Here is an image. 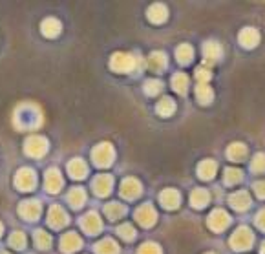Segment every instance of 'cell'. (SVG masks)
Masks as SVG:
<instances>
[{"instance_id":"cell-1","label":"cell","mask_w":265,"mask_h":254,"mask_svg":"<svg viewBox=\"0 0 265 254\" xmlns=\"http://www.w3.org/2000/svg\"><path fill=\"white\" fill-rule=\"evenodd\" d=\"M252 243H254V234L247 227H239L231 238V247L234 251H247L252 247Z\"/></svg>"},{"instance_id":"cell-2","label":"cell","mask_w":265,"mask_h":254,"mask_svg":"<svg viewBox=\"0 0 265 254\" xmlns=\"http://www.w3.org/2000/svg\"><path fill=\"white\" fill-rule=\"evenodd\" d=\"M114 148H112L108 143H103L99 144L97 148L93 150V161L99 165V167H108L112 163V159H114Z\"/></svg>"},{"instance_id":"cell-3","label":"cell","mask_w":265,"mask_h":254,"mask_svg":"<svg viewBox=\"0 0 265 254\" xmlns=\"http://www.w3.org/2000/svg\"><path fill=\"white\" fill-rule=\"evenodd\" d=\"M229 223H231V218H229V214H227L225 210H221V209L214 210V212H210V216H208V227L212 228V230H216V232L227 228Z\"/></svg>"},{"instance_id":"cell-4","label":"cell","mask_w":265,"mask_h":254,"mask_svg":"<svg viewBox=\"0 0 265 254\" xmlns=\"http://www.w3.org/2000/svg\"><path fill=\"white\" fill-rule=\"evenodd\" d=\"M110 66L119 73L130 72V70L134 68V57H130L126 53H116V55L112 57Z\"/></svg>"},{"instance_id":"cell-5","label":"cell","mask_w":265,"mask_h":254,"mask_svg":"<svg viewBox=\"0 0 265 254\" xmlns=\"http://www.w3.org/2000/svg\"><path fill=\"white\" fill-rule=\"evenodd\" d=\"M239 39V44L243 46L245 50H252V48H256L260 42V33L254 29V28H245V29H241L238 35Z\"/></svg>"},{"instance_id":"cell-6","label":"cell","mask_w":265,"mask_h":254,"mask_svg":"<svg viewBox=\"0 0 265 254\" xmlns=\"http://www.w3.org/2000/svg\"><path fill=\"white\" fill-rule=\"evenodd\" d=\"M155 218H157V214H155V210L152 209L150 205H143V207H139V209L136 210V220L141 223L143 227L154 225Z\"/></svg>"},{"instance_id":"cell-7","label":"cell","mask_w":265,"mask_h":254,"mask_svg":"<svg viewBox=\"0 0 265 254\" xmlns=\"http://www.w3.org/2000/svg\"><path fill=\"white\" fill-rule=\"evenodd\" d=\"M121 194H123V198H128V199L137 198V196L141 194V185H139V181L134 179V177L124 179L123 185H121Z\"/></svg>"},{"instance_id":"cell-8","label":"cell","mask_w":265,"mask_h":254,"mask_svg":"<svg viewBox=\"0 0 265 254\" xmlns=\"http://www.w3.org/2000/svg\"><path fill=\"white\" fill-rule=\"evenodd\" d=\"M229 201L236 210H245L251 207V196L247 194L245 190H238L229 198Z\"/></svg>"},{"instance_id":"cell-9","label":"cell","mask_w":265,"mask_h":254,"mask_svg":"<svg viewBox=\"0 0 265 254\" xmlns=\"http://www.w3.org/2000/svg\"><path fill=\"white\" fill-rule=\"evenodd\" d=\"M221 46L216 44V42H207L203 46V55H205V62L207 64H214L221 59Z\"/></svg>"},{"instance_id":"cell-10","label":"cell","mask_w":265,"mask_h":254,"mask_svg":"<svg viewBox=\"0 0 265 254\" xmlns=\"http://www.w3.org/2000/svg\"><path fill=\"white\" fill-rule=\"evenodd\" d=\"M181 201V198H179V192L177 190H172L168 189L165 192H161V203L165 209H176L177 205Z\"/></svg>"},{"instance_id":"cell-11","label":"cell","mask_w":265,"mask_h":254,"mask_svg":"<svg viewBox=\"0 0 265 254\" xmlns=\"http://www.w3.org/2000/svg\"><path fill=\"white\" fill-rule=\"evenodd\" d=\"M168 17V11L167 7L163 6V4H154V6H150L148 9V19L154 22V24H161V22H165Z\"/></svg>"},{"instance_id":"cell-12","label":"cell","mask_w":265,"mask_h":254,"mask_svg":"<svg viewBox=\"0 0 265 254\" xmlns=\"http://www.w3.org/2000/svg\"><path fill=\"white\" fill-rule=\"evenodd\" d=\"M227 157L233 161H243L247 157V146L243 143H233L227 148Z\"/></svg>"},{"instance_id":"cell-13","label":"cell","mask_w":265,"mask_h":254,"mask_svg":"<svg viewBox=\"0 0 265 254\" xmlns=\"http://www.w3.org/2000/svg\"><path fill=\"white\" fill-rule=\"evenodd\" d=\"M218 170V165L214 163L212 159H207V161H201L200 167H198V174H200L201 179H212L214 174Z\"/></svg>"},{"instance_id":"cell-14","label":"cell","mask_w":265,"mask_h":254,"mask_svg":"<svg viewBox=\"0 0 265 254\" xmlns=\"http://www.w3.org/2000/svg\"><path fill=\"white\" fill-rule=\"evenodd\" d=\"M112 177L110 176H99L95 181H93V187H95V192H97L99 196H106L108 192H110L112 189Z\"/></svg>"},{"instance_id":"cell-15","label":"cell","mask_w":265,"mask_h":254,"mask_svg":"<svg viewBox=\"0 0 265 254\" xmlns=\"http://www.w3.org/2000/svg\"><path fill=\"white\" fill-rule=\"evenodd\" d=\"M190 203H192V207H196V209H203L208 203V192L203 189L194 190L192 196H190Z\"/></svg>"},{"instance_id":"cell-16","label":"cell","mask_w":265,"mask_h":254,"mask_svg":"<svg viewBox=\"0 0 265 254\" xmlns=\"http://www.w3.org/2000/svg\"><path fill=\"white\" fill-rule=\"evenodd\" d=\"M33 183H35V176H33L31 170H20L19 179H17V185H19L22 190H31Z\"/></svg>"},{"instance_id":"cell-17","label":"cell","mask_w":265,"mask_h":254,"mask_svg":"<svg viewBox=\"0 0 265 254\" xmlns=\"http://www.w3.org/2000/svg\"><path fill=\"white\" fill-rule=\"evenodd\" d=\"M176 110V105L174 101L170 97H163L161 101H159V105H157V113L159 115H163V117H168V115H172Z\"/></svg>"},{"instance_id":"cell-18","label":"cell","mask_w":265,"mask_h":254,"mask_svg":"<svg viewBox=\"0 0 265 254\" xmlns=\"http://www.w3.org/2000/svg\"><path fill=\"white\" fill-rule=\"evenodd\" d=\"M192 55H194V50L187 44L179 46L177 52H176V57H177V62H179V64H188V62L192 60Z\"/></svg>"},{"instance_id":"cell-19","label":"cell","mask_w":265,"mask_h":254,"mask_svg":"<svg viewBox=\"0 0 265 254\" xmlns=\"http://www.w3.org/2000/svg\"><path fill=\"white\" fill-rule=\"evenodd\" d=\"M172 86L177 93H187L188 90V77L185 73H176L172 77Z\"/></svg>"},{"instance_id":"cell-20","label":"cell","mask_w":265,"mask_h":254,"mask_svg":"<svg viewBox=\"0 0 265 254\" xmlns=\"http://www.w3.org/2000/svg\"><path fill=\"white\" fill-rule=\"evenodd\" d=\"M83 227L88 230V234H95L99 228H101V222L95 214H88L83 220Z\"/></svg>"},{"instance_id":"cell-21","label":"cell","mask_w":265,"mask_h":254,"mask_svg":"<svg viewBox=\"0 0 265 254\" xmlns=\"http://www.w3.org/2000/svg\"><path fill=\"white\" fill-rule=\"evenodd\" d=\"M196 97L200 101L201 105H208L210 101H212V90H210V86L207 85H200L196 88Z\"/></svg>"},{"instance_id":"cell-22","label":"cell","mask_w":265,"mask_h":254,"mask_svg":"<svg viewBox=\"0 0 265 254\" xmlns=\"http://www.w3.org/2000/svg\"><path fill=\"white\" fill-rule=\"evenodd\" d=\"M28 152L33 154V156H40V154H44L46 152V141L44 139H40V137H33L29 144H28Z\"/></svg>"},{"instance_id":"cell-23","label":"cell","mask_w":265,"mask_h":254,"mask_svg":"<svg viewBox=\"0 0 265 254\" xmlns=\"http://www.w3.org/2000/svg\"><path fill=\"white\" fill-rule=\"evenodd\" d=\"M148 62L152 70L161 72V70H165V66H167V57H165V53H152Z\"/></svg>"},{"instance_id":"cell-24","label":"cell","mask_w":265,"mask_h":254,"mask_svg":"<svg viewBox=\"0 0 265 254\" xmlns=\"http://www.w3.org/2000/svg\"><path fill=\"white\" fill-rule=\"evenodd\" d=\"M223 179H225L227 185H238V183L243 179V174H241V170L238 169H227Z\"/></svg>"},{"instance_id":"cell-25","label":"cell","mask_w":265,"mask_h":254,"mask_svg":"<svg viewBox=\"0 0 265 254\" xmlns=\"http://www.w3.org/2000/svg\"><path fill=\"white\" fill-rule=\"evenodd\" d=\"M97 254H119V247L112 240H104L101 245H97Z\"/></svg>"},{"instance_id":"cell-26","label":"cell","mask_w":265,"mask_h":254,"mask_svg":"<svg viewBox=\"0 0 265 254\" xmlns=\"http://www.w3.org/2000/svg\"><path fill=\"white\" fill-rule=\"evenodd\" d=\"M60 183H62V179H60L57 170H50V172H48V190L57 192L59 187H60Z\"/></svg>"},{"instance_id":"cell-27","label":"cell","mask_w":265,"mask_h":254,"mask_svg":"<svg viewBox=\"0 0 265 254\" xmlns=\"http://www.w3.org/2000/svg\"><path fill=\"white\" fill-rule=\"evenodd\" d=\"M20 212H22V214H26L28 220H35V216L40 212V207L35 201H28L26 205L20 209Z\"/></svg>"},{"instance_id":"cell-28","label":"cell","mask_w":265,"mask_h":254,"mask_svg":"<svg viewBox=\"0 0 265 254\" xmlns=\"http://www.w3.org/2000/svg\"><path fill=\"white\" fill-rule=\"evenodd\" d=\"M106 214H108L110 220H117V218H121L124 214V207L121 203H112V205L106 207Z\"/></svg>"},{"instance_id":"cell-29","label":"cell","mask_w":265,"mask_h":254,"mask_svg":"<svg viewBox=\"0 0 265 254\" xmlns=\"http://www.w3.org/2000/svg\"><path fill=\"white\" fill-rule=\"evenodd\" d=\"M68 170L71 172L73 177H83L86 174V165L83 161H73V163L68 165Z\"/></svg>"},{"instance_id":"cell-30","label":"cell","mask_w":265,"mask_h":254,"mask_svg":"<svg viewBox=\"0 0 265 254\" xmlns=\"http://www.w3.org/2000/svg\"><path fill=\"white\" fill-rule=\"evenodd\" d=\"M50 218H52V220H50V223H52V225H55V227H60V225L66 222L64 212L59 209V207H53L52 212H50Z\"/></svg>"},{"instance_id":"cell-31","label":"cell","mask_w":265,"mask_h":254,"mask_svg":"<svg viewBox=\"0 0 265 254\" xmlns=\"http://www.w3.org/2000/svg\"><path fill=\"white\" fill-rule=\"evenodd\" d=\"M210 77H212V73H210L207 66H198L196 68V79L200 81L201 85H207V81H210Z\"/></svg>"},{"instance_id":"cell-32","label":"cell","mask_w":265,"mask_h":254,"mask_svg":"<svg viewBox=\"0 0 265 254\" xmlns=\"http://www.w3.org/2000/svg\"><path fill=\"white\" fill-rule=\"evenodd\" d=\"M252 172H265V154H256L251 161Z\"/></svg>"},{"instance_id":"cell-33","label":"cell","mask_w":265,"mask_h":254,"mask_svg":"<svg viewBox=\"0 0 265 254\" xmlns=\"http://www.w3.org/2000/svg\"><path fill=\"white\" fill-rule=\"evenodd\" d=\"M77 247H79L77 236L70 234V236H64V238H62V249H64L66 253H68V251H75Z\"/></svg>"},{"instance_id":"cell-34","label":"cell","mask_w":265,"mask_h":254,"mask_svg":"<svg viewBox=\"0 0 265 254\" xmlns=\"http://www.w3.org/2000/svg\"><path fill=\"white\" fill-rule=\"evenodd\" d=\"M44 33L48 35V37H53V35H57L59 33V22L57 20H46L44 22Z\"/></svg>"},{"instance_id":"cell-35","label":"cell","mask_w":265,"mask_h":254,"mask_svg":"<svg viewBox=\"0 0 265 254\" xmlns=\"http://www.w3.org/2000/svg\"><path fill=\"white\" fill-rule=\"evenodd\" d=\"M145 91L148 93V95H155L157 91H161V83L159 81H147V85H145Z\"/></svg>"},{"instance_id":"cell-36","label":"cell","mask_w":265,"mask_h":254,"mask_svg":"<svg viewBox=\"0 0 265 254\" xmlns=\"http://www.w3.org/2000/svg\"><path fill=\"white\" fill-rule=\"evenodd\" d=\"M84 198H86V196H84V192L81 189H75L70 196H68V199H71V203H73V207H79V205L83 203Z\"/></svg>"},{"instance_id":"cell-37","label":"cell","mask_w":265,"mask_h":254,"mask_svg":"<svg viewBox=\"0 0 265 254\" xmlns=\"http://www.w3.org/2000/svg\"><path fill=\"white\" fill-rule=\"evenodd\" d=\"M137 254H161V249L157 247L155 243H145Z\"/></svg>"},{"instance_id":"cell-38","label":"cell","mask_w":265,"mask_h":254,"mask_svg":"<svg viewBox=\"0 0 265 254\" xmlns=\"http://www.w3.org/2000/svg\"><path fill=\"white\" fill-rule=\"evenodd\" d=\"M119 234H121V238H124V240H134L136 232H134V227H132V225H121V227H119Z\"/></svg>"},{"instance_id":"cell-39","label":"cell","mask_w":265,"mask_h":254,"mask_svg":"<svg viewBox=\"0 0 265 254\" xmlns=\"http://www.w3.org/2000/svg\"><path fill=\"white\" fill-rule=\"evenodd\" d=\"M254 192H256V196H258L260 199H265V179L264 181L254 183Z\"/></svg>"},{"instance_id":"cell-40","label":"cell","mask_w":265,"mask_h":254,"mask_svg":"<svg viewBox=\"0 0 265 254\" xmlns=\"http://www.w3.org/2000/svg\"><path fill=\"white\" fill-rule=\"evenodd\" d=\"M37 243H39L42 249H48V243H50V238L44 234V232H39L37 234Z\"/></svg>"},{"instance_id":"cell-41","label":"cell","mask_w":265,"mask_h":254,"mask_svg":"<svg viewBox=\"0 0 265 254\" xmlns=\"http://www.w3.org/2000/svg\"><path fill=\"white\" fill-rule=\"evenodd\" d=\"M256 227L262 228V230H265V209L260 210L258 216H256Z\"/></svg>"},{"instance_id":"cell-42","label":"cell","mask_w":265,"mask_h":254,"mask_svg":"<svg viewBox=\"0 0 265 254\" xmlns=\"http://www.w3.org/2000/svg\"><path fill=\"white\" fill-rule=\"evenodd\" d=\"M9 243H13L17 249H22V245H24V236L22 234H15L11 240H9Z\"/></svg>"},{"instance_id":"cell-43","label":"cell","mask_w":265,"mask_h":254,"mask_svg":"<svg viewBox=\"0 0 265 254\" xmlns=\"http://www.w3.org/2000/svg\"><path fill=\"white\" fill-rule=\"evenodd\" d=\"M262 254H265V241H264V245H262Z\"/></svg>"},{"instance_id":"cell-44","label":"cell","mask_w":265,"mask_h":254,"mask_svg":"<svg viewBox=\"0 0 265 254\" xmlns=\"http://www.w3.org/2000/svg\"><path fill=\"white\" fill-rule=\"evenodd\" d=\"M0 230H2V225H0Z\"/></svg>"},{"instance_id":"cell-45","label":"cell","mask_w":265,"mask_h":254,"mask_svg":"<svg viewBox=\"0 0 265 254\" xmlns=\"http://www.w3.org/2000/svg\"><path fill=\"white\" fill-rule=\"evenodd\" d=\"M208 254H212V253H208Z\"/></svg>"}]
</instances>
